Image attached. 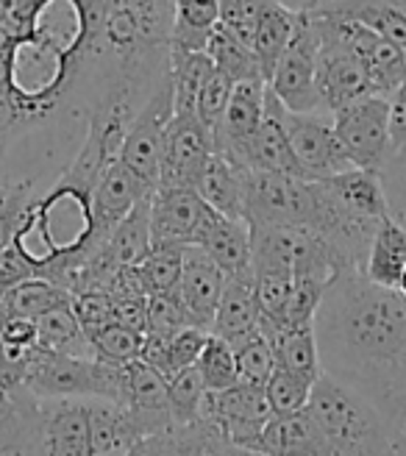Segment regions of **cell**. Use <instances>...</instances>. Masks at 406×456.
<instances>
[{
    "mask_svg": "<svg viewBox=\"0 0 406 456\" xmlns=\"http://www.w3.org/2000/svg\"><path fill=\"white\" fill-rule=\"evenodd\" d=\"M153 190L156 187H150L148 181H142L137 173L128 170L120 159H115V162L101 173L98 184L93 190V220H89V234L78 256V267L109 240V234L128 217V212L137 207L140 200L153 195Z\"/></svg>",
    "mask_w": 406,
    "mask_h": 456,
    "instance_id": "cell-6",
    "label": "cell"
},
{
    "mask_svg": "<svg viewBox=\"0 0 406 456\" xmlns=\"http://www.w3.org/2000/svg\"><path fill=\"white\" fill-rule=\"evenodd\" d=\"M198 248L207 250L225 279H254L251 228H248V223L217 215Z\"/></svg>",
    "mask_w": 406,
    "mask_h": 456,
    "instance_id": "cell-24",
    "label": "cell"
},
{
    "mask_svg": "<svg viewBox=\"0 0 406 456\" xmlns=\"http://www.w3.org/2000/svg\"><path fill=\"white\" fill-rule=\"evenodd\" d=\"M200 418L209 420L229 445L248 448L259 431L273 420V412H270L264 387L240 381L229 390L207 393Z\"/></svg>",
    "mask_w": 406,
    "mask_h": 456,
    "instance_id": "cell-9",
    "label": "cell"
},
{
    "mask_svg": "<svg viewBox=\"0 0 406 456\" xmlns=\"http://www.w3.org/2000/svg\"><path fill=\"white\" fill-rule=\"evenodd\" d=\"M231 89H234V81L225 78L223 73H212V78L203 84L200 95H198V106H195V118L207 126L212 134L215 128L220 126L225 109H229V101H231Z\"/></svg>",
    "mask_w": 406,
    "mask_h": 456,
    "instance_id": "cell-42",
    "label": "cell"
},
{
    "mask_svg": "<svg viewBox=\"0 0 406 456\" xmlns=\"http://www.w3.org/2000/svg\"><path fill=\"white\" fill-rule=\"evenodd\" d=\"M86 418H89V440H93L95 456H126L134 443L145 437L137 418H134V412L126 403L89 398Z\"/></svg>",
    "mask_w": 406,
    "mask_h": 456,
    "instance_id": "cell-22",
    "label": "cell"
},
{
    "mask_svg": "<svg viewBox=\"0 0 406 456\" xmlns=\"http://www.w3.org/2000/svg\"><path fill=\"white\" fill-rule=\"evenodd\" d=\"M42 401L26 387L0 393V456H39Z\"/></svg>",
    "mask_w": 406,
    "mask_h": 456,
    "instance_id": "cell-17",
    "label": "cell"
},
{
    "mask_svg": "<svg viewBox=\"0 0 406 456\" xmlns=\"http://www.w3.org/2000/svg\"><path fill=\"white\" fill-rule=\"evenodd\" d=\"M217 456H264V453L248 451V448H237V445H223V451Z\"/></svg>",
    "mask_w": 406,
    "mask_h": 456,
    "instance_id": "cell-49",
    "label": "cell"
},
{
    "mask_svg": "<svg viewBox=\"0 0 406 456\" xmlns=\"http://www.w3.org/2000/svg\"><path fill=\"white\" fill-rule=\"evenodd\" d=\"M393 445L398 456H406V418L393 428Z\"/></svg>",
    "mask_w": 406,
    "mask_h": 456,
    "instance_id": "cell-48",
    "label": "cell"
},
{
    "mask_svg": "<svg viewBox=\"0 0 406 456\" xmlns=\"http://www.w3.org/2000/svg\"><path fill=\"white\" fill-rule=\"evenodd\" d=\"M207 337H209V331L195 329V326L178 331L173 337H148L145 334L140 359L148 364V368L159 370L167 379L178 370L192 368L200 356V351H203V346H207Z\"/></svg>",
    "mask_w": 406,
    "mask_h": 456,
    "instance_id": "cell-32",
    "label": "cell"
},
{
    "mask_svg": "<svg viewBox=\"0 0 406 456\" xmlns=\"http://www.w3.org/2000/svg\"><path fill=\"white\" fill-rule=\"evenodd\" d=\"M248 451L264 456H331L321 428L306 415V409L292 418H273Z\"/></svg>",
    "mask_w": 406,
    "mask_h": 456,
    "instance_id": "cell-21",
    "label": "cell"
},
{
    "mask_svg": "<svg viewBox=\"0 0 406 456\" xmlns=\"http://www.w3.org/2000/svg\"><path fill=\"white\" fill-rule=\"evenodd\" d=\"M331 118L340 145L353 167L376 173L385 170L395 153L390 140V98L370 95L334 111Z\"/></svg>",
    "mask_w": 406,
    "mask_h": 456,
    "instance_id": "cell-4",
    "label": "cell"
},
{
    "mask_svg": "<svg viewBox=\"0 0 406 456\" xmlns=\"http://www.w3.org/2000/svg\"><path fill=\"white\" fill-rule=\"evenodd\" d=\"M264 103H267V81L264 78H251V81L234 84L229 109H225L220 126L212 134L215 151L225 153L240 165L245 145L251 142V136L256 134V128L264 120Z\"/></svg>",
    "mask_w": 406,
    "mask_h": 456,
    "instance_id": "cell-14",
    "label": "cell"
},
{
    "mask_svg": "<svg viewBox=\"0 0 406 456\" xmlns=\"http://www.w3.org/2000/svg\"><path fill=\"white\" fill-rule=\"evenodd\" d=\"M173 118H175L173 86H170V76L165 73L150 89V95L145 98L140 111L134 114V120L126 131V140L120 145V156H118L128 170H134L142 181H148L150 187H156V181H159L165 134Z\"/></svg>",
    "mask_w": 406,
    "mask_h": 456,
    "instance_id": "cell-5",
    "label": "cell"
},
{
    "mask_svg": "<svg viewBox=\"0 0 406 456\" xmlns=\"http://www.w3.org/2000/svg\"><path fill=\"white\" fill-rule=\"evenodd\" d=\"M323 184L334 195V200L356 217L381 223L390 215L385 181H381V173H376V170L353 167V170H345L334 178H326Z\"/></svg>",
    "mask_w": 406,
    "mask_h": 456,
    "instance_id": "cell-27",
    "label": "cell"
},
{
    "mask_svg": "<svg viewBox=\"0 0 406 456\" xmlns=\"http://www.w3.org/2000/svg\"><path fill=\"white\" fill-rule=\"evenodd\" d=\"M259 331L267 337L276 356V368L318 381L323 376V359L314 326H279L259 321Z\"/></svg>",
    "mask_w": 406,
    "mask_h": 456,
    "instance_id": "cell-23",
    "label": "cell"
},
{
    "mask_svg": "<svg viewBox=\"0 0 406 456\" xmlns=\"http://www.w3.org/2000/svg\"><path fill=\"white\" fill-rule=\"evenodd\" d=\"M381 181H385L387 190L390 215L406 228V148L393 153V159L381 170Z\"/></svg>",
    "mask_w": 406,
    "mask_h": 456,
    "instance_id": "cell-45",
    "label": "cell"
},
{
    "mask_svg": "<svg viewBox=\"0 0 406 456\" xmlns=\"http://www.w3.org/2000/svg\"><path fill=\"white\" fill-rule=\"evenodd\" d=\"M195 370L200 373L207 393H220V390H229V387L240 384L237 356H234L231 342H225L215 334L207 337V346H203V351L195 362Z\"/></svg>",
    "mask_w": 406,
    "mask_h": 456,
    "instance_id": "cell-37",
    "label": "cell"
},
{
    "mask_svg": "<svg viewBox=\"0 0 406 456\" xmlns=\"http://www.w3.org/2000/svg\"><path fill=\"white\" fill-rule=\"evenodd\" d=\"M217 212L195 190H153L150 195V242L153 245H200Z\"/></svg>",
    "mask_w": 406,
    "mask_h": 456,
    "instance_id": "cell-11",
    "label": "cell"
},
{
    "mask_svg": "<svg viewBox=\"0 0 406 456\" xmlns=\"http://www.w3.org/2000/svg\"><path fill=\"white\" fill-rule=\"evenodd\" d=\"M223 445H229L225 437L209 420L200 418L187 426H170L140 437L126 456H217Z\"/></svg>",
    "mask_w": 406,
    "mask_h": 456,
    "instance_id": "cell-20",
    "label": "cell"
},
{
    "mask_svg": "<svg viewBox=\"0 0 406 456\" xmlns=\"http://www.w3.org/2000/svg\"><path fill=\"white\" fill-rule=\"evenodd\" d=\"M73 312L84 331L101 329L106 323H115V312H111V295L106 289H84L73 295Z\"/></svg>",
    "mask_w": 406,
    "mask_h": 456,
    "instance_id": "cell-44",
    "label": "cell"
},
{
    "mask_svg": "<svg viewBox=\"0 0 406 456\" xmlns=\"http://www.w3.org/2000/svg\"><path fill=\"white\" fill-rule=\"evenodd\" d=\"M323 373L359 393L387 420L406 418V298L362 270L343 273L314 321Z\"/></svg>",
    "mask_w": 406,
    "mask_h": 456,
    "instance_id": "cell-1",
    "label": "cell"
},
{
    "mask_svg": "<svg viewBox=\"0 0 406 456\" xmlns=\"http://www.w3.org/2000/svg\"><path fill=\"white\" fill-rule=\"evenodd\" d=\"M312 17V14H309ZM314 20V17H312ZM314 26L321 31V56H318V95L326 114L340 111L356 101L373 95L368 70L345 42L337 39L318 20Z\"/></svg>",
    "mask_w": 406,
    "mask_h": 456,
    "instance_id": "cell-10",
    "label": "cell"
},
{
    "mask_svg": "<svg viewBox=\"0 0 406 456\" xmlns=\"http://www.w3.org/2000/svg\"><path fill=\"white\" fill-rule=\"evenodd\" d=\"M207 56L212 59L215 70L223 73L225 78H231L234 84L240 81H251V78H264L262 67L251 51V45L240 42L237 37H231L225 28H215L209 45H207Z\"/></svg>",
    "mask_w": 406,
    "mask_h": 456,
    "instance_id": "cell-36",
    "label": "cell"
},
{
    "mask_svg": "<svg viewBox=\"0 0 406 456\" xmlns=\"http://www.w3.org/2000/svg\"><path fill=\"white\" fill-rule=\"evenodd\" d=\"M403 270H406V228L393 215H387L376 228L362 273L376 287L395 292Z\"/></svg>",
    "mask_w": 406,
    "mask_h": 456,
    "instance_id": "cell-30",
    "label": "cell"
},
{
    "mask_svg": "<svg viewBox=\"0 0 406 456\" xmlns=\"http://www.w3.org/2000/svg\"><path fill=\"white\" fill-rule=\"evenodd\" d=\"M401 64H403V84H406V45L401 48Z\"/></svg>",
    "mask_w": 406,
    "mask_h": 456,
    "instance_id": "cell-50",
    "label": "cell"
},
{
    "mask_svg": "<svg viewBox=\"0 0 406 456\" xmlns=\"http://www.w3.org/2000/svg\"><path fill=\"white\" fill-rule=\"evenodd\" d=\"M215 153V136L195 114H175L165 134L156 190H195Z\"/></svg>",
    "mask_w": 406,
    "mask_h": 456,
    "instance_id": "cell-8",
    "label": "cell"
},
{
    "mask_svg": "<svg viewBox=\"0 0 406 456\" xmlns=\"http://www.w3.org/2000/svg\"><path fill=\"white\" fill-rule=\"evenodd\" d=\"M312 387H314V381L276 368L270 381L264 384V395H267L273 418H292V415L304 412L309 403V395H312Z\"/></svg>",
    "mask_w": 406,
    "mask_h": 456,
    "instance_id": "cell-40",
    "label": "cell"
},
{
    "mask_svg": "<svg viewBox=\"0 0 406 456\" xmlns=\"http://www.w3.org/2000/svg\"><path fill=\"white\" fill-rule=\"evenodd\" d=\"M182 259L184 248L153 245L150 254L137 265V276L148 298H175L182 284Z\"/></svg>",
    "mask_w": 406,
    "mask_h": 456,
    "instance_id": "cell-35",
    "label": "cell"
},
{
    "mask_svg": "<svg viewBox=\"0 0 406 456\" xmlns=\"http://www.w3.org/2000/svg\"><path fill=\"white\" fill-rule=\"evenodd\" d=\"M111 312H115V323L145 334L148 298H142V295H111Z\"/></svg>",
    "mask_w": 406,
    "mask_h": 456,
    "instance_id": "cell-46",
    "label": "cell"
},
{
    "mask_svg": "<svg viewBox=\"0 0 406 456\" xmlns=\"http://www.w3.org/2000/svg\"><path fill=\"white\" fill-rule=\"evenodd\" d=\"M281 123L289 136V145L309 181H326L345 170H353L334 131V118L326 111L292 114L281 106Z\"/></svg>",
    "mask_w": 406,
    "mask_h": 456,
    "instance_id": "cell-7",
    "label": "cell"
},
{
    "mask_svg": "<svg viewBox=\"0 0 406 456\" xmlns=\"http://www.w3.org/2000/svg\"><path fill=\"white\" fill-rule=\"evenodd\" d=\"M39 456H95L89 440L86 401H42Z\"/></svg>",
    "mask_w": 406,
    "mask_h": 456,
    "instance_id": "cell-16",
    "label": "cell"
},
{
    "mask_svg": "<svg viewBox=\"0 0 406 456\" xmlns=\"http://www.w3.org/2000/svg\"><path fill=\"white\" fill-rule=\"evenodd\" d=\"M26 390L39 401L98 398V359L48 354L37 346L26 373Z\"/></svg>",
    "mask_w": 406,
    "mask_h": 456,
    "instance_id": "cell-12",
    "label": "cell"
},
{
    "mask_svg": "<svg viewBox=\"0 0 406 456\" xmlns=\"http://www.w3.org/2000/svg\"><path fill=\"white\" fill-rule=\"evenodd\" d=\"M203 398H207V387H203V379L195 370V364L167 376V406H170V418L175 426L200 420Z\"/></svg>",
    "mask_w": 406,
    "mask_h": 456,
    "instance_id": "cell-38",
    "label": "cell"
},
{
    "mask_svg": "<svg viewBox=\"0 0 406 456\" xmlns=\"http://www.w3.org/2000/svg\"><path fill=\"white\" fill-rule=\"evenodd\" d=\"M306 415L321 428L331 456H398L393 431L376 406L329 373L314 381Z\"/></svg>",
    "mask_w": 406,
    "mask_h": 456,
    "instance_id": "cell-2",
    "label": "cell"
},
{
    "mask_svg": "<svg viewBox=\"0 0 406 456\" xmlns=\"http://www.w3.org/2000/svg\"><path fill=\"white\" fill-rule=\"evenodd\" d=\"M393 4H395V6H398V9H401L403 14H406V0H393Z\"/></svg>",
    "mask_w": 406,
    "mask_h": 456,
    "instance_id": "cell-51",
    "label": "cell"
},
{
    "mask_svg": "<svg viewBox=\"0 0 406 456\" xmlns=\"http://www.w3.org/2000/svg\"><path fill=\"white\" fill-rule=\"evenodd\" d=\"M318 56H321V31L306 9H298V26L287 51L281 53L273 78L267 89L276 101L292 114L323 111L318 95Z\"/></svg>",
    "mask_w": 406,
    "mask_h": 456,
    "instance_id": "cell-3",
    "label": "cell"
},
{
    "mask_svg": "<svg viewBox=\"0 0 406 456\" xmlns=\"http://www.w3.org/2000/svg\"><path fill=\"white\" fill-rule=\"evenodd\" d=\"M298 26V12L284 6L281 0H259V12L254 22V37H251V51L262 67V76L270 84L273 70L287 51V45L296 34Z\"/></svg>",
    "mask_w": 406,
    "mask_h": 456,
    "instance_id": "cell-25",
    "label": "cell"
},
{
    "mask_svg": "<svg viewBox=\"0 0 406 456\" xmlns=\"http://www.w3.org/2000/svg\"><path fill=\"white\" fill-rule=\"evenodd\" d=\"M234 356H237V370H240V381L245 384H259L264 387L276 370V356L270 342L262 331L245 337L240 342H234Z\"/></svg>",
    "mask_w": 406,
    "mask_h": 456,
    "instance_id": "cell-41",
    "label": "cell"
},
{
    "mask_svg": "<svg viewBox=\"0 0 406 456\" xmlns=\"http://www.w3.org/2000/svg\"><path fill=\"white\" fill-rule=\"evenodd\" d=\"M223 287H225L223 270L209 259L207 250L198 245H187L182 259V284H178L175 298L182 301L184 312L198 329L212 331L215 312L223 298Z\"/></svg>",
    "mask_w": 406,
    "mask_h": 456,
    "instance_id": "cell-13",
    "label": "cell"
},
{
    "mask_svg": "<svg viewBox=\"0 0 406 456\" xmlns=\"http://www.w3.org/2000/svg\"><path fill=\"white\" fill-rule=\"evenodd\" d=\"M6 42H9V39L4 37V31H0V51H4V45H6Z\"/></svg>",
    "mask_w": 406,
    "mask_h": 456,
    "instance_id": "cell-52",
    "label": "cell"
},
{
    "mask_svg": "<svg viewBox=\"0 0 406 456\" xmlns=\"http://www.w3.org/2000/svg\"><path fill=\"white\" fill-rule=\"evenodd\" d=\"M195 192L217 215L245 223V167H240L234 159L215 151L198 178Z\"/></svg>",
    "mask_w": 406,
    "mask_h": 456,
    "instance_id": "cell-26",
    "label": "cell"
},
{
    "mask_svg": "<svg viewBox=\"0 0 406 456\" xmlns=\"http://www.w3.org/2000/svg\"><path fill=\"white\" fill-rule=\"evenodd\" d=\"M304 9L318 17L356 22V26L395 42L398 48L406 45V14L393 0H309Z\"/></svg>",
    "mask_w": 406,
    "mask_h": 456,
    "instance_id": "cell-19",
    "label": "cell"
},
{
    "mask_svg": "<svg viewBox=\"0 0 406 456\" xmlns=\"http://www.w3.org/2000/svg\"><path fill=\"white\" fill-rule=\"evenodd\" d=\"M215 73V64L207 53H175L170 51L167 76L173 86V106L175 114H195L198 95L203 84Z\"/></svg>",
    "mask_w": 406,
    "mask_h": 456,
    "instance_id": "cell-34",
    "label": "cell"
},
{
    "mask_svg": "<svg viewBox=\"0 0 406 456\" xmlns=\"http://www.w3.org/2000/svg\"><path fill=\"white\" fill-rule=\"evenodd\" d=\"M86 339L95 351V359L109 362V364H128L140 359L145 334L126 329L120 323H106L101 329L86 331Z\"/></svg>",
    "mask_w": 406,
    "mask_h": 456,
    "instance_id": "cell-39",
    "label": "cell"
},
{
    "mask_svg": "<svg viewBox=\"0 0 406 456\" xmlns=\"http://www.w3.org/2000/svg\"><path fill=\"white\" fill-rule=\"evenodd\" d=\"M390 140L395 153L406 148V84L390 95Z\"/></svg>",
    "mask_w": 406,
    "mask_h": 456,
    "instance_id": "cell-47",
    "label": "cell"
},
{
    "mask_svg": "<svg viewBox=\"0 0 406 456\" xmlns=\"http://www.w3.org/2000/svg\"><path fill=\"white\" fill-rule=\"evenodd\" d=\"M126 406L137 418L142 435H156L173 423L167 406V379L142 359L126 364Z\"/></svg>",
    "mask_w": 406,
    "mask_h": 456,
    "instance_id": "cell-18",
    "label": "cell"
},
{
    "mask_svg": "<svg viewBox=\"0 0 406 456\" xmlns=\"http://www.w3.org/2000/svg\"><path fill=\"white\" fill-rule=\"evenodd\" d=\"M195 326L178 298H148V337H173ZM198 329V326H195Z\"/></svg>",
    "mask_w": 406,
    "mask_h": 456,
    "instance_id": "cell-43",
    "label": "cell"
},
{
    "mask_svg": "<svg viewBox=\"0 0 406 456\" xmlns=\"http://www.w3.org/2000/svg\"><path fill=\"white\" fill-rule=\"evenodd\" d=\"M259 331V306L254 295V279H225L223 298L215 312L212 331L225 342H240Z\"/></svg>",
    "mask_w": 406,
    "mask_h": 456,
    "instance_id": "cell-29",
    "label": "cell"
},
{
    "mask_svg": "<svg viewBox=\"0 0 406 456\" xmlns=\"http://www.w3.org/2000/svg\"><path fill=\"white\" fill-rule=\"evenodd\" d=\"M240 165L245 170H256V173H279L289 178H304V170L296 159V151L289 145V136L281 123V103L276 95L267 89V103H264V120L251 136V142L245 145Z\"/></svg>",
    "mask_w": 406,
    "mask_h": 456,
    "instance_id": "cell-15",
    "label": "cell"
},
{
    "mask_svg": "<svg viewBox=\"0 0 406 456\" xmlns=\"http://www.w3.org/2000/svg\"><path fill=\"white\" fill-rule=\"evenodd\" d=\"M220 26V0H173L170 51L207 53V45Z\"/></svg>",
    "mask_w": 406,
    "mask_h": 456,
    "instance_id": "cell-31",
    "label": "cell"
},
{
    "mask_svg": "<svg viewBox=\"0 0 406 456\" xmlns=\"http://www.w3.org/2000/svg\"><path fill=\"white\" fill-rule=\"evenodd\" d=\"M37 323V346L48 354L61 356H81V359H95V351L89 346L86 331L81 329L73 306H61L48 314H42Z\"/></svg>",
    "mask_w": 406,
    "mask_h": 456,
    "instance_id": "cell-33",
    "label": "cell"
},
{
    "mask_svg": "<svg viewBox=\"0 0 406 456\" xmlns=\"http://www.w3.org/2000/svg\"><path fill=\"white\" fill-rule=\"evenodd\" d=\"M73 295L48 279H22L0 289V323L9 321H39L53 309L70 306Z\"/></svg>",
    "mask_w": 406,
    "mask_h": 456,
    "instance_id": "cell-28",
    "label": "cell"
}]
</instances>
